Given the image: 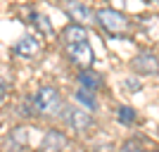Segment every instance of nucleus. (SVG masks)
<instances>
[{"label": "nucleus", "mask_w": 159, "mask_h": 152, "mask_svg": "<svg viewBox=\"0 0 159 152\" xmlns=\"http://www.w3.org/2000/svg\"><path fill=\"white\" fill-rule=\"evenodd\" d=\"M33 109L40 117H55L62 109V98H60V93H57V88H52V86L40 88L33 95Z\"/></svg>", "instance_id": "1"}, {"label": "nucleus", "mask_w": 159, "mask_h": 152, "mask_svg": "<svg viewBox=\"0 0 159 152\" xmlns=\"http://www.w3.org/2000/svg\"><path fill=\"white\" fill-rule=\"evenodd\" d=\"M98 21L102 24V29L109 31L112 36H126V33L131 31V24H128L126 17L121 12H116V10H109V7H105V10L98 12Z\"/></svg>", "instance_id": "2"}, {"label": "nucleus", "mask_w": 159, "mask_h": 152, "mask_svg": "<svg viewBox=\"0 0 159 152\" xmlns=\"http://www.w3.org/2000/svg\"><path fill=\"white\" fill-rule=\"evenodd\" d=\"M66 50H69V60L74 64H79L81 69H90L93 67L95 53H93V48L88 45V40H83V43H69Z\"/></svg>", "instance_id": "3"}, {"label": "nucleus", "mask_w": 159, "mask_h": 152, "mask_svg": "<svg viewBox=\"0 0 159 152\" xmlns=\"http://www.w3.org/2000/svg\"><path fill=\"white\" fill-rule=\"evenodd\" d=\"M14 53L24 57V60H36L40 55V40L36 36H24V38L14 45Z\"/></svg>", "instance_id": "4"}, {"label": "nucleus", "mask_w": 159, "mask_h": 152, "mask_svg": "<svg viewBox=\"0 0 159 152\" xmlns=\"http://www.w3.org/2000/svg\"><path fill=\"white\" fill-rule=\"evenodd\" d=\"M64 119H66V124L71 126L74 131H86L88 126H90V114H86L83 109H79V107H71V109H66V114H64Z\"/></svg>", "instance_id": "5"}, {"label": "nucleus", "mask_w": 159, "mask_h": 152, "mask_svg": "<svg viewBox=\"0 0 159 152\" xmlns=\"http://www.w3.org/2000/svg\"><path fill=\"white\" fill-rule=\"evenodd\" d=\"M66 145V138L60 131H48L45 138H43V152H62V147Z\"/></svg>", "instance_id": "6"}, {"label": "nucleus", "mask_w": 159, "mask_h": 152, "mask_svg": "<svg viewBox=\"0 0 159 152\" xmlns=\"http://www.w3.org/2000/svg\"><path fill=\"white\" fill-rule=\"evenodd\" d=\"M64 40H66V45L69 43H83V40H88V31L81 24H69L64 29Z\"/></svg>", "instance_id": "7"}, {"label": "nucleus", "mask_w": 159, "mask_h": 152, "mask_svg": "<svg viewBox=\"0 0 159 152\" xmlns=\"http://www.w3.org/2000/svg\"><path fill=\"white\" fill-rule=\"evenodd\" d=\"M133 69H138L143 74H154L157 71V60H154V55H140L138 60L133 62Z\"/></svg>", "instance_id": "8"}, {"label": "nucleus", "mask_w": 159, "mask_h": 152, "mask_svg": "<svg viewBox=\"0 0 159 152\" xmlns=\"http://www.w3.org/2000/svg\"><path fill=\"white\" fill-rule=\"evenodd\" d=\"M64 10H66L69 14H71V17H76L79 21H90V19H93V12H90L88 7L79 5V2H66V5H64Z\"/></svg>", "instance_id": "9"}, {"label": "nucleus", "mask_w": 159, "mask_h": 152, "mask_svg": "<svg viewBox=\"0 0 159 152\" xmlns=\"http://www.w3.org/2000/svg\"><path fill=\"white\" fill-rule=\"evenodd\" d=\"M79 81H81V88H83V90L93 93V90H98V88H100V76L95 71H88V69L79 76Z\"/></svg>", "instance_id": "10"}, {"label": "nucleus", "mask_w": 159, "mask_h": 152, "mask_svg": "<svg viewBox=\"0 0 159 152\" xmlns=\"http://www.w3.org/2000/svg\"><path fill=\"white\" fill-rule=\"evenodd\" d=\"M76 100H79L81 105H86L88 109H95V107H98V102H95V98H93V93H90V90H83V88H79V90H76Z\"/></svg>", "instance_id": "11"}, {"label": "nucleus", "mask_w": 159, "mask_h": 152, "mask_svg": "<svg viewBox=\"0 0 159 152\" xmlns=\"http://www.w3.org/2000/svg\"><path fill=\"white\" fill-rule=\"evenodd\" d=\"M119 121H121V124H126V126H131L133 121H135V112H133V107H128V105L119 107Z\"/></svg>", "instance_id": "12"}, {"label": "nucleus", "mask_w": 159, "mask_h": 152, "mask_svg": "<svg viewBox=\"0 0 159 152\" xmlns=\"http://www.w3.org/2000/svg\"><path fill=\"white\" fill-rule=\"evenodd\" d=\"M33 24H38V29L43 33H52V26H50V21L43 17V14H33Z\"/></svg>", "instance_id": "13"}, {"label": "nucleus", "mask_w": 159, "mask_h": 152, "mask_svg": "<svg viewBox=\"0 0 159 152\" xmlns=\"http://www.w3.org/2000/svg\"><path fill=\"white\" fill-rule=\"evenodd\" d=\"M124 86H126V88H133V90H138V88H140V83H138V81L126 79V81H124Z\"/></svg>", "instance_id": "14"}]
</instances>
